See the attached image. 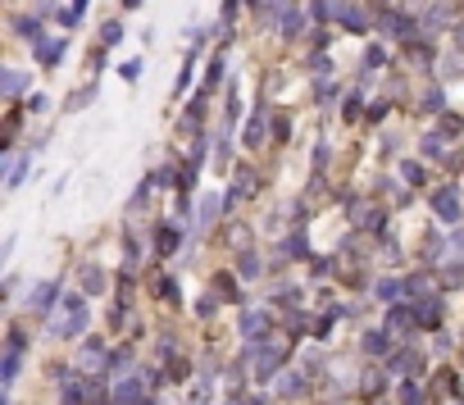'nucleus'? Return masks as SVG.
Instances as JSON below:
<instances>
[{
  "label": "nucleus",
  "mask_w": 464,
  "mask_h": 405,
  "mask_svg": "<svg viewBox=\"0 0 464 405\" xmlns=\"http://www.w3.org/2000/svg\"><path fill=\"white\" fill-rule=\"evenodd\" d=\"M100 287H105L100 283V269H86V292H100Z\"/></svg>",
  "instance_id": "6ab92c4d"
},
{
  "label": "nucleus",
  "mask_w": 464,
  "mask_h": 405,
  "mask_svg": "<svg viewBox=\"0 0 464 405\" xmlns=\"http://www.w3.org/2000/svg\"><path fill=\"white\" fill-rule=\"evenodd\" d=\"M241 142H246V146H259V142H264V110L246 123V137H241Z\"/></svg>",
  "instance_id": "9d476101"
},
{
  "label": "nucleus",
  "mask_w": 464,
  "mask_h": 405,
  "mask_svg": "<svg viewBox=\"0 0 464 405\" xmlns=\"http://www.w3.org/2000/svg\"><path fill=\"white\" fill-rule=\"evenodd\" d=\"M19 91H23V73H10L5 77V96H19Z\"/></svg>",
  "instance_id": "f3484780"
},
{
  "label": "nucleus",
  "mask_w": 464,
  "mask_h": 405,
  "mask_svg": "<svg viewBox=\"0 0 464 405\" xmlns=\"http://www.w3.org/2000/svg\"><path fill=\"white\" fill-rule=\"evenodd\" d=\"M23 169H28V160H23V155H14V160H10V187L23 182Z\"/></svg>",
  "instance_id": "ddd939ff"
},
{
  "label": "nucleus",
  "mask_w": 464,
  "mask_h": 405,
  "mask_svg": "<svg viewBox=\"0 0 464 405\" xmlns=\"http://www.w3.org/2000/svg\"><path fill=\"white\" fill-rule=\"evenodd\" d=\"M155 241H160V251H178V232H173V228H160V237H155Z\"/></svg>",
  "instance_id": "2eb2a0df"
},
{
  "label": "nucleus",
  "mask_w": 464,
  "mask_h": 405,
  "mask_svg": "<svg viewBox=\"0 0 464 405\" xmlns=\"http://www.w3.org/2000/svg\"><path fill=\"white\" fill-rule=\"evenodd\" d=\"M396 369H419V350H396Z\"/></svg>",
  "instance_id": "f8f14e48"
},
{
  "label": "nucleus",
  "mask_w": 464,
  "mask_h": 405,
  "mask_svg": "<svg viewBox=\"0 0 464 405\" xmlns=\"http://www.w3.org/2000/svg\"><path fill=\"white\" fill-rule=\"evenodd\" d=\"M400 392H405V396H400V401H405V405H419V401H423V396H419V387H414V383H405V387H400Z\"/></svg>",
  "instance_id": "a211bd4d"
},
{
  "label": "nucleus",
  "mask_w": 464,
  "mask_h": 405,
  "mask_svg": "<svg viewBox=\"0 0 464 405\" xmlns=\"http://www.w3.org/2000/svg\"><path fill=\"white\" fill-rule=\"evenodd\" d=\"M19 350H23V337L10 332V350H5V383H14V373H19Z\"/></svg>",
  "instance_id": "7ed1b4c3"
},
{
  "label": "nucleus",
  "mask_w": 464,
  "mask_h": 405,
  "mask_svg": "<svg viewBox=\"0 0 464 405\" xmlns=\"http://www.w3.org/2000/svg\"><path fill=\"white\" fill-rule=\"evenodd\" d=\"M50 301H55V283H41V287L33 292V310H46Z\"/></svg>",
  "instance_id": "9b49d317"
},
{
  "label": "nucleus",
  "mask_w": 464,
  "mask_h": 405,
  "mask_svg": "<svg viewBox=\"0 0 464 405\" xmlns=\"http://www.w3.org/2000/svg\"><path fill=\"white\" fill-rule=\"evenodd\" d=\"M282 32H287V37H296V32H301V14H282Z\"/></svg>",
  "instance_id": "dca6fc26"
},
{
  "label": "nucleus",
  "mask_w": 464,
  "mask_h": 405,
  "mask_svg": "<svg viewBox=\"0 0 464 405\" xmlns=\"http://www.w3.org/2000/svg\"><path fill=\"white\" fill-rule=\"evenodd\" d=\"M442 132H446V137H455V132H460V119H455V114H446V119H442Z\"/></svg>",
  "instance_id": "aec40b11"
},
{
  "label": "nucleus",
  "mask_w": 464,
  "mask_h": 405,
  "mask_svg": "<svg viewBox=\"0 0 464 405\" xmlns=\"http://www.w3.org/2000/svg\"><path fill=\"white\" fill-rule=\"evenodd\" d=\"M432 205H437V214H442V219H460V191H455V187H442V191H437V196H432Z\"/></svg>",
  "instance_id": "f03ea898"
},
{
  "label": "nucleus",
  "mask_w": 464,
  "mask_h": 405,
  "mask_svg": "<svg viewBox=\"0 0 464 405\" xmlns=\"http://www.w3.org/2000/svg\"><path fill=\"white\" fill-rule=\"evenodd\" d=\"M337 19H342L346 28H351V32H364V28H369V23H364V14H360V10H351V5H342V10H337Z\"/></svg>",
  "instance_id": "6e6552de"
},
{
  "label": "nucleus",
  "mask_w": 464,
  "mask_h": 405,
  "mask_svg": "<svg viewBox=\"0 0 464 405\" xmlns=\"http://www.w3.org/2000/svg\"><path fill=\"white\" fill-rule=\"evenodd\" d=\"M241 332H246V337H264V332H269V314H246L241 319Z\"/></svg>",
  "instance_id": "423d86ee"
},
{
  "label": "nucleus",
  "mask_w": 464,
  "mask_h": 405,
  "mask_svg": "<svg viewBox=\"0 0 464 405\" xmlns=\"http://www.w3.org/2000/svg\"><path fill=\"white\" fill-rule=\"evenodd\" d=\"M414 314H419L423 328H437V323H442V305H437V301H419V305H414Z\"/></svg>",
  "instance_id": "20e7f679"
},
{
  "label": "nucleus",
  "mask_w": 464,
  "mask_h": 405,
  "mask_svg": "<svg viewBox=\"0 0 464 405\" xmlns=\"http://www.w3.org/2000/svg\"><path fill=\"white\" fill-rule=\"evenodd\" d=\"M86 328V305L77 301V296H68L64 301V323H59V332L64 337H73V332H82Z\"/></svg>",
  "instance_id": "f257e3e1"
},
{
  "label": "nucleus",
  "mask_w": 464,
  "mask_h": 405,
  "mask_svg": "<svg viewBox=\"0 0 464 405\" xmlns=\"http://www.w3.org/2000/svg\"><path fill=\"white\" fill-rule=\"evenodd\" d=\"M59 55H64V46H59V41H46V37L37 41V59H41L46 68H55V64H59Z\"/></svg>",
  "instance_id": "39448f33"
},
{
  "label": "nucleus",
  "mask_w": 464,
  "mask_h": 405,
  "mask_svg": "<svg viewBox=\"0 0 464 405\" xmlns=\"http://www.w3.org/2000/svg\"><path fill=\"white\" fill-rule=\"evenodd\" d=\"M273 369H278V350H273V346H259V355H255V373L264 378V373H273Z\"/></svg>",
  "instance_id": "0eeeda50"
},
{
  "label": "nucleus",
  "mask_w": 464,
  "mask_h": 405,
  "mask_svg": "<svg viewBox=\"0 0 464 405\" xmlns=\"http://www.w3.org/2000/svg\"><path fill=\"white\" fill-rule=\"evenodd\" d=\"M305 383H301V373H282L278 378V396H301Z\"/></svg>",
  "instance_id": "1a4fd4ad"
},
{
  "label": "nucleus",
  "mask_w": 464,
  "mask_h": 405,
  "mask_svg": "<svg viewBox=\"0 0 464 405\" xmlns=\"http://www.w3.org/2000/svg\"><path fill=\"white\" fill-rule=\"evenodd\" d=\"M100 41H105V46H119V41H123V28H119V23H105V32H100Z\"/></svg>",
  "instance_id": "4468645a"
}]
</instances>
